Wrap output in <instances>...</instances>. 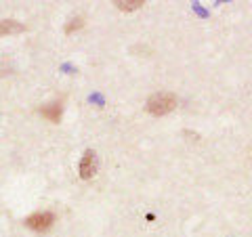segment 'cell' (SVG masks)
Listing matches in <instances>:
<instances>
[{
	"instance_id": "cell-5",
	"label": "cell",
	"mask_w": 252,
	"mask_h": 237,
	"mask_svg": "<svg viewBox=\"0 0 252 237\" xmlns=\"http://www.w3.org/2000/svg\"><path fill=\"white\" fill-rule=\"evenodd\" d=\"M40 114L49 122H59L61 120V103H49V105H44L40 109Z\"/></svg>"
},
{
	"instance_id": "cell-6",
	"label": "cell",
	"mask_w": 252,
	"mask_h": 237,
	"mask_svg": "<svg viewBox=\"0 0 252 237\" xmlns=\"http://www.w3.org/2000/svg\"><path fill=\"white\" fill-rule=\"evenodd\" d=\"M141 4H143V0H118L116 2V6L120 11H135Z\"/></svg>"
},
{
	"instance_id": "cell-3",
	"label": "cell",
	"mask_w": 252,
	"mask_h": 237,
	"mask_svg": "<svg viewBox=\"0 0 252 237\" xmlns=\"http://www.w3.org/2000/svg\"><path fill=\"white\" fill-rule=\"evenodd\" d=\"M94 172H97V157H94L93 151H86L82 155V162H80V177L82 178H93Z\"/></svg>"
},
{
	"instance_id": "cell-1",
	"label": "cell",
	"mask_w": 252,
	"mask_h": 237,
	"mask_svg": "<svg viewBox=\"0 0 252 237\" xmlns=\"http://www.w3.org/2000/svg\"><path fill=\"white\" fill-rule=\"evenodd\" d=\"M177 107V97L170 92H156L147 101V112L152 116H166Z\"/></svg>"
},
{
	"instance_id": "cell-7",
	"label": "cell",
	"mask_w": 252,
	"mask_h": 237,
	"mask_svg": "<svg viewBox=\"0 0 252 237\" xmlns=\"http://www.w3.org/2000/svg\"><path fill=\"white\" fill-rule=\"evenodd\" d=\"M82 26H84V21H82L80 17H76V19H72V21H69L67 26H65V31H67V34H72L74 30H80Z\"/></svg>"
},
{
	"instance_id": "cell-4",
	"label": "cell",
	"mask_w": 252,
	"mask_h": 237,
	"mask_svg": "<svg viewBox=\"0 0 252 237\" xmlns=\"http://www.w3.org/2000/svg\"><path fill=\"white\" fill-rule=\"evenodd\" d=\"M26 28L21 26L19 21H13V19H4L0 21V36H11V34H19Z\"/></svg>"
},
{
	"instance_id": "cell-2",
	"label": "cell",
	"mask_w": 252,
	"mask_h": 237,
	"mask_svg": "<svg viewBox=\"0 0 252 237\" xmlns=\"http://www.w3.org/2000/svg\"><path fill=\"white\" fill-rule=\"evenodd\" d=\"M53 223H55L53 212H36V214L26 218V225L34 229V231H46V229H51Z\"/></svg>"
}]
</instances>
